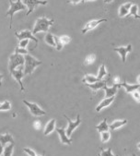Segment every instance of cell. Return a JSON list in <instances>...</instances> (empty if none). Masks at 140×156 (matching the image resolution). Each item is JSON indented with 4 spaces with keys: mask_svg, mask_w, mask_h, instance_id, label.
<instances>
[{
    "mask_svg": "<svg viewBox=\"0 0 140 156\" xmlns=\"http://www.w3.org/2000/svg\"><path fill=\"white\" fill-rule=\"evenodd\" d=\"M54 23V20L53 19H47V18H39L35 25L33 27L32 34H37L38 33H48L50 27Z\"/></svg>",
    "mask_w": 140,
    "mask_h": 156,
    "instance_id": "cell-1",
    "label": "cell"
},
{
    "mask_svg": "<svg viewBox=\"0 0 140 156\" xmlns=\"http://www.w3.org/2000/svg\"><path fill=\"white\" fill-rule=\"evenodd\" d=\"M24 66H23V72H24V76L25 75H30L33 70L36 69L37 67L41 66L43 62L41 60H38L35 57H33L30 55H24Z\"/></svg>",
    "mask_w": 140,
    "mask_h": 156,
    "instance_id": "cell-2",
    "label": "cell"
},
{
    "mask_svg": "<svg viewBox=\"0 0 140 156\" xmlns=\"http://www.w3.org/2000/svg\"><path fill=\"white\" fill-rule=\"evenodd\" d=\"M9 9L8 10V12L6 13V17H9L10 18V22H9V28L11 29L12 27V20H13V16L16 12L20 11V10H25L26 9V6L22 3L21 0H17L16 2L12 1V0H9Z\"/></svg>",
    "mask_w": 140,
    "mask_h": 156,
    "instance_id": "cell-3",
    "label": "cell"
},
{
    "mask_svg": "<svg viewBox=\"0 0 140 156\" xmlns=\"http://www.w3.org/2000/svg\"><path fill=\"white\" fill-rule=\"evenodd\" d=\"M24 55H19V54H12L9 56V71H13L16 69L22 68L24 66Z\"/></svg>",
    "mask_w": 140,
    "mask_h": 156,
    "instance_id": "cell-4",
    "label": "cell"
},
{
    "mask_svg": "<svg viewBox=\"0 0 140 156\" xmlns=\"http://www.w3.org/2000/svg\"><path fill=\"white\" fill-rule=\"evenodd\" d=\"M22 3L27 7L28 12L26 13V16L28 17L30 13L33 12V10L36 9L38 6L42 5H47L48 1L47 0H21Z\"/></svg>",
    "mask_w": 140,
    "mask_h": 156,
    "instance_id": "cell-5",
    "label": "cell"
},
{
    "mask_svg": "<svg viewBox=\"0 0 140 156\" xmlns=\"http://www.w3.org/2000/svg\"><path fill=\"white\" fill-rule=\"evenodd\" d=\"M64 117H65V118L67 120V122H68V126H67V128L65 129V133H66V135L70 138V137H71V135L73 134L74 130L79 126L80 123H81L80 115H78V116H77V118H76L75 121H72L71 119H70V118H69L67 115H64Z\"/></svg>",
    "mask_w": 140,
    "mask_h": 156,
    "instance_id": "cell-6",
    "label": "cell"
},
{
    "mask_svg": "<svg viewBox=\"0 0 140 156\" xmlns=\"http://www.w3.org/2000/svg\"><path fill=\"white\" fill-rule=\"evenodd\" d=\"M22 102H23V104L29 108L30 114H31L33 116H41V115H46V111H44L43 108H41L37 104H35V103H30V102H28V101H26V100H23Z\"/></svg>",
    "mask_w": 140,
    "mask_h": 156,
    "instance_id": "cell-7",
    "label": "cell"
},
{
    "mask_svg": "<svg viewBox=\"0 0 140 156\" xmlns=\"http://www.w3.org/2000/svg\"><path fill=\"white\" fill-rule=\"evenodd\" d=\"M15 35H16V37L18 38L19 41L26 39V40L33 41V42L35 43V47H37V45H38V42H39L38 39H37L36 37H35V36L32 34V33L30 32V30H21V32H19V33L16 32V33H15Z\"/></svg>",
    "mask_w": 140,
    "mask_h": 156,
    "instance_id": "cell-8",
    "label": "cell"
},
{
    "mask_svg": "<svg viewBox=\"0 0 140 156\" xmlns=\"http://www.w3.org/2000/svg\"><path fill=\"white\" fill-rule=\"evenodd\" d=\"M12 77L15 79V80L19 84V87H20V90H25V88H24V85H23V82H22V78L24 77V72H23V68H19V69H14L13 71L10 72Z\"/></svg>",
    "mask_w": 140,
    "mask_h": 156,
    "instance_id": "cell-9",
    "label": "cell"
},
{
    "mask_svg": "<svg viewBox=\"0 0 140 156\" xmlns=\"http://www.w3.org/2000/svg\"><path fill=\"white\" fill-rule=\"evenodd\" d=\"M105 21H107V20H105V19H100V20H92L89 22H87L84 26V28L82 29V34H85L86 33L89 32V30L95 29L98 25H100V23L102 22H105Z\"/></svg>",
    "mask_w": 140,
    "mask_h": 156,
    "instance_id": "cell-10",
    "label": "cell"
},
{
    "mask_svg": "<svg viewBox=\"0 0 140 156\" xmlns=\"http://www.w3.org/2000/svg\"><path fill=\"white\" fill-rule=\"evenodd\" d=\"M114 51L117 52L121 58H122V61L123 63H125L126 61V55L127 53H130L132 51V45L131 44H128L127 46H120V47H115L114 48Z\"/></svg>",
    "mask_w": 140,
    "mask_h": 156,
    "instance_id": "cell-11",
    "label": "cell"
},
{
    "mask_svg": "<svg viewBox=\"0 0 140 156\" xmlns=\"http://www.w3.org/2000/svg\"><path fill=\"white\" fill-rule=\"evenodd\" d=\"M55 130H56V132L58 133V136H59V138H60L61 143H63V144H67V145H70V144L72 143V140L66 135L65 129H60V128H56Z\"/></svg>",
    "mask_w": 140,
    "mask_h": 156,
    "instance_id": "cell-12",
    "label": "cell"
},
{
    "mask_svg": "<svg viewBox=\"0 0 140 156\" xmlns=\"http://www.w3.org/2000/svg\"><path fill=\"white\" fill-rule=\"evenodd\" d=\"M118 85L114 84L113 87H108V86H105L103 88V90H105V98H110V97H114L116 92L118 90Z\"/></svg>",
    "mask_w": 140,
    "mask_h": 156,
    "instance_id": "cell-13",
    "label": "cell"
},
{
    "mask_svg": "<svg viewBox=\"0 0 140 156\" xmlns=\"http://www.w3.org/2000/svg\"><path fill=\"white\" fill-rule=\"evenodd\" d=\"M118 87L120 88V87H124V89H125V90H126V92H128V93H132L133 91H135V90H137L139 88H140V85L139 84H128L126 81H121V83L118 85Z\"/></svg>",
    "mask_w": 140,
    "mask_h": 156,
    "instance_id": "cell-14",
    "label": "cell"
},
{
    "mask_svg": "<svg viewBox=\"0 0 140 156\" xmlns=\"http://www.w3.org/2000/svg\"><path fill=\"white\" fill-rule=\"evenodd\" d=\"M114 101V97H110V98H104L103 100L100 101V103L97 105L96 107V111L100 112V110H102L103 108L107 107L109 105H111L113 104V102Z\"/></svg>",
    "mask_w": 140,
    "mask_h": 156,
    "instance_id": "cell-15",
    "label": "cell"
},
{
    "mask_svg": "<svg viewBox=\"0 0 140 156\" xmlns=\"http://www.w3.org/2000/svg\"><path fill=\"white\" fill-rule=\"evenodd\" d=\"M87 86H89V88L91 89L92 90L96 91L98 90L103 89L105 86H107V80H99V81L91 83V84H87Z\"/></svg>",
    "mask_w": 140,
    "mask_h": 156,
    "instance_id": "cell-16",
    "label": "cell"
},
{
    "mask_svg": "<svg viewBox=\"0 0 140 156\" xmlns=\"http://www.w3.org/2000/svg\"><path fill=\"white\" fill-rule=\"evenodd\" d=\"M56 129V122H55V119H51L47 124H46V126L44 128V134L45 136L51 134L54 129Z\"/></svg>",
    "mask_w": 140,
    "mask_h": 156,
    "instance_id": "cell-17",
    "label": "cell"
},
{
    "mask_svg": "<svg viewBox=\"0 0 140 156\" xmlns=\"http://www.w3.org/2000/svg\"><path fill=\"white\" fill-rule=\"evenodd\" d=\"M131 6H132V3H130V2L122 5V6L119 8V10H118V12H119V17H120V18H124V17L128 16V14H129V9H130Z\"/></svg>",
    "mask_w": 140,
    "mask_h": 156,
    "instance_id": "cell-18",
    "label": "cell"
},
{
    "mask_svg": "<svg viewBox=\"0 0 140 156\" xmlns=\"http://www.w3.org/2000/svg\"><path fill=\"white\" fill-rule=\"evenodd\" d=\"M0 143L3 146L7 145L9 143H14V140L11 134L6 133V134H0Z\"/></svg>",
    "mask_w": 140,
    "mask_h": 156,
    "instance_id": "cell-19",
    "label": "cell"
},
{
    "mask_svg": "<svg viewBox=\"0 0 140 156\" xmlns=\"http://www.w3.org/2000/svg\"><path fill=\"white\" fill-rule=\"evenodd\" d=\"M127 124V120L126 119H123V120H116V121H114L110 126H109V129L111 130H115V129H118L120 128H122L123 126Z\"/></svg>",
    "mask_w": 140,
    "mask_h": 156,
    "instance_id": "cell-20",
    "label": "cell"
},
{
    "mask_svg": "<svg viewBox=\"0 0 140 156\" xmlns=\"http://www.w3.org/2000/svg\"><path fill=\"white\" fill-rule=\"evenodd\" d=\"M96 129L100 133H101L103 131H108L109 130V125L107 124V119L104 118L102 122H100L98 126H96Z\"/></svg>",
    "mask_w": 140,
    "mask_h": 156,
    "instance_id": "cell-21",
    "label": "cell"
},
{
    "mask_svg": "<svg viewBox=\"0 0 140 156\" xmlns=\"http://www.w3.org/2000/svg\"><path fill=\"white\" fill-rule=\"evenodd\" d=\"M13 150H14V143H9L8 145L4 147L2 156H12Z\"/></svg>",
    "mask_w": 140,
    "mask_h": 156,
    "instance_id": "cell-22",
    "label": "cell"
},
{
    "mask_svg": "<svg viewBox=\"0 0 140 156\" xmlns=\"http://www.w3.org/2000/svg\"><path fill=\"white\" fill-rule=\"evenodd\" d=\"M82 81H83L84 83H86V84H91V83H94V82L99 81V80H98L97 77H95V76H93V75L86 74V75L84 76V79H83Z\"/></svg>",
    "mask_w": 140,
    "mask_h": 156,
    "instance_id": "cell-23",
    "label": "cell"
},
{
    "mask_svg": "<svg viewBox=\"0 0 140 156\" xmlns=\"http://www.w3.org/2000/svg\"><path fill=\"white\" fill-rule=\"evenodd\" d=\"M129 16H133L135 19H139L140 20V16L138 15V6L135 4H132L130 9H129Z\"/></svg>",
    "mask_w": 140,
    "mask_h": 156,
    "instance_id": "cell-24",
    "label": "cell"
},
{
    "mask_svg": "<svg viewBox=\"0 0 140 156\" xmlns=\"http://www.w3.org/2000/svg\"><path fill=\"white\" fill-rule=\"evenodd\" d=\"M44 41H45V43H46L48 45H50V46H52V47L55 48L54 36L52 34H49V33H48V34L45 35V37H44Z\"/></svg>",
    "mask_w": 140,
    "mask_h": 156,
    "instance_id": "cell-25",
    "label": "cell"
},
{
    "mask_svg": "<svg viewBox=\"0 0 140 156\" xmlns=\"http://www.w3.org/2000/svg\"><path fill=\"white\" fill-rule=\"evenodd\" d=\"M107 75V70H106V68H105V65L104 64H102L100 67V69H99V73H98V76H97V78H98V80H103V78Z\"/></svg>",
    "mask_w": 140,
    "mask_h": 156,
    "instance_id": "cell-26",
    "label": "cell"
},
{
    "mask_svg": "<svg viewBox=\"0 0 140 156\" xmlns=\"http://www.w3.org/2000/svg\"><path fill=\"white\" fill-rule=\"evenodd\" d=\"M110 138H111V133H110L109 130L108 131H103V132L100 133V140L103 143L109 141Z\"/></svg>",
    "mask_w": 140,
    "mask_h": 156,
    "instance_id": "cell-27",
    "label": "cell"
},
{
    "mask_svg": "<svg viewBox=\"0 0 140 156\" xmlns=\"http://www.w3.org/2000/svg\"><path fill=\"white\" fill-rule=\"evenodd\" d=\"M11 109V104L9 101H5L0 105V112H4V111H9Z\"/></svg>",
    "mask_w": 140,
    "mask_h": 156,
    "instance_id": "cell-28",
    "label": "cell"
},
{
    "mask_svg": "<svg viewBox=\"0 0 140 156\" xmlns=\"http://www.w3.org/2000/svg\"><path fill=\"white\" fill-rule=\"evenodd\" d=\"M95 59H96L95 55H88V56L85 58V64H86V65H91V64L94 63Z\"/></svg>",
    "mask_w": 140,
    "mask_h": 156,
    "instance_id": "cell-29",
    "label": "cell"
},
{
    "mask_svg": "<svg viewBox=\"0 0 140 156\" xmlns=\"http://www.w3.org/2000/svg\"><path fill=\"white\" fill-rule=\"evenodd\" d=\"M15 54H19V55H26L29 54L28 50L26 48H20L19 46H17L15 48Z\"/></svg>",
    "mask_w": 140,
    "mask_h": 156,
    "instance_id": "cell-30",
    "label": "cell"
},
{
    "mask_svg": "<svg viewBox=\"0 0 140 156\" xmlns=\"http://www.w3.org/2000/svg\"><path fill=\"white\" fill-rule=\"evenodd\" d=\"M100 156H118V155H114L112 152V149L111 148H108L107 150H102L101 151V153L100 154Z\"/></svg>",
    "mask_w": 140,
    "mask_h": 156,
    "instance_id": "cell-31",
    "label": "cell"
},
{
    "mask_svg": "<svg viewBox=\"0 0 140 156\" xmlns=\"http://www.w3.org/2000/svg\"><path fill=\"white\" fill-rule=\"evenodd\" d=\"M59 40H60V42L63 44V45L67 44H69L70 42H71V38H70L69 36H67V35L60 36V37H59Z\"/></svg>",
    "mask_w": 140,
    "mask_h": 156,
    "instance_id": "cell-32",
    "label": "cell"
},
{
    "mask_svg": "<svg viewBox=\"0 0 140 156\" xmlns=\"http://www.w3.org/2000/svg\"><path fill=\"white\" fill-rule=\"evenodd\" d=\"M54 42H55V49H56L57 51H60L61 49H63L64 45H63V44L60 42V40H59V37H57V36H54Z\"/></svg>",
    "mask_w": 140,
    "mask_h": 156,
    "instance_id": "cell-33",
    "label": "cell"
},
{
    "mask_svg": "<svg viewBox=\"0 0 140 156\" xmlns=\"http://www.w3.org/2000/svg\"><path fill=\"white\" fill-rule=\"evenodd\" d=\"M19 47H20V48H26V47L28 46L29 43H30V40L24 39V40H20V41H19Z\"/></svg>",
    "mask_w": 140,
    "mask_h": 156,
    "instance_id": "cell-34",
    "label": "cell"
},
{
    "mask_svg": "<svg viewBox=\"0 0 140 156\" xmlns=\"http://www.w3.org/2000/svg\"><path fill=\"white\" fill-rule=\"evenodd\" d=\"M132 95H133V98L137 102V103H140V92L137 90H135L132 92Z\"/></svg>",
    "mask_w": 140,
    "mask_h": 156,
    "instance_id": "cell-35",
    "label": "cell"
},
{
    "mask_svg": "<svg viewBox=\"0 0 140 156\" xmlns=\"http://www.w3.org/2000/svg\"><path fill=\"white\" fill-rule=\"evenodd\" d=\"M23 151H25L29 156H37L36 152H35L33 150L30 149V148H24V149H23Z\"/></svg>",
    "mask_w": 140,
    "mask_h": 156,
    "instance_id": "cell-36",
    "label": "cell"
},
{
    "mask_svg": "<svg viewBox=\"0 0 140 156\" xmlns=\"http://www.w3.org/2000/svg\"><path fill=\"white\" fill-rule=\"evenodd\" d=\"M33 128L36 130H40L42 129V123L40 121H34L33 122Z\"/></svg>",
    "mask_w": 140,
    "mask_h": 156,
    "instance_id": "cell-37",
    "label": "cell"
},
{
    "mask_svg": "<svg viewBox=\"0 0 140 156\" xmlns=\"http://www.w3.org/2000/svg\"><path fill=\"white\" fill-rule=\"evenodd\" d=\"M68 4L70 3V4H79V3H80V2H82V0H67L66 1Z\"/></svg>",
    "mask_w": 140,
    "mask_h": 156,
    "instance_id": "cell-38",
    "label": "cell"
},
{
    "mask_svg": "<svg viewBox=\"0 0 140 156\" xmlns=\"http://www.w3.org/2000/svg\"><path fill=\"white\" fill-rule=\"evenodd\" d=\"M3 151H4V146L0 143V156L3 155Z\"/></svg>",
    "mask_w": 140,
    "mask_h": 156,
    "instance_id": "cell-39",
    "label": "cell"
},
{
    "mask_svg": "<svg viewBox=\"0 0 140 156\" xmlns=\"http://www.w3.org/2000/svg\"><path fill=\"white\" fill-rule=\"evenodd\" d=\"M3 78H4V75L0 73V86L2 85V80H3Z\"/></svg>",
    "mask_w": 140,
    "mask_h": 156,
    "instance_id": "cell-40",
    "label": "cell"
},
{
    "mask_svg": "<svg viewBox=\"0 0 140 156\" xmlns=\"http://www.w3.org/2000/svg\"><path fill=\"white\" fill-rule=\"evenodd\" d=\"M114 0H104V3L105 4H109V3H112Z\"/></svg>",
    "mask_w": 140,
    "mask_h": 156,
    "instance_id": "cell-41",
    "label": "cell"
},
{
    "mask_svg": "<svg viewBox=\"0 0 140 156\" xmlns=\"http://www.w3.org/2000/svg\"><path fill=\"white\" fill-rule=\"evenodd\" d=\"M137 84H139V85H140V75L137 77Z\"/></svg>",
    "mask_w": 140,
    "mask_h": 156,
    "instance_id": "cell-42",
    "label": "cell"
},
{
    "mask_svg": "<svg viewBox=\"0 0 140 156\" xmlns=\"http://www.w3.org/2000/svg\"><path fill=\"white\" fill-rule=\"evenodd\" d=\"M86 2H88V0H82V3H86Z\"/></svg>",
    "mask_w": 140,
    "mask_h": 156,
    "instance_id": "cell-43",
    "label": "cell"
},
{
    "mask_svg": "<svg viewBox=\"0 0 140 156\" xmlns=\"http://www.w3.org/2000/svg\"><path fill=\"white\" fill-rule=\"evenodd\" d=\"M137 148H138V149L140 150V143H138V144H137Z\"/></svg>",
    "mask_w": 140,
    "mask_h": 156,
    "instance_id": "cell-44",
    "label": "cell"
},
{
    "mask_svg": "<svg viewBox=\"0 0 140 156\" xmlns=\"http://www.w3.org/2000/svg\"><path fill=\"white\" fill-rule=\"evenodd\" d=\"M37 156H44V153H43L42 155H37Z\"/></svg>",
    "mask_w": 140,
    "mask_h": 156,
    "instance_id": "cell-45",
    "label": "cell"
},
{
    "mask_svg": "<svg viewBox=\"0 0 140 156\" xmlns=\"http://www.w3.org/2000/svg\"><path fill=\"white\" fill-rule=\"evenodd\" d=\"M132 156H136V155H135V154H133V155H132Z\"/></svg>",
    "mask_w": 140,
    "mask_h": 156,
    "instance_id": "cell-46",
    "label": "cell"
},
{
    "mask_svg": "<svg viewBox=\"0 0 140 156\" xmlns=\"http://www.w3.org/2000/svg\"><path fill=\"white\" fill-rule=\"evenodd\" d=\"M88 1H91V0H88ZM92 1H93V0H92Z\"/></svg>",
    "mask_w": 140,
    "mask_h": 156,
    "instance_id": "cell-47",
    "label": "cell"
},
{
    "mask_svg": "<svg viewBox=\"0 0 140 156\" xmlns=\"http://www.w3.org/2000/svg\"><path fill=\"white\" fill-rule=\"evenodd\" d=\"M0 105H1V103H0Z\"/></svg>",
    "mask_w": 140,
    "mask_h": 156,
    "instance_id": "cell-48",
    "label": "cell"
},
{
    "mask_svg": "<svg viewBox=\"0 0 140 156\" xmlns=\"http://www.w3.org/2000/svg\"><path fill=\"white\" fill-rule=\"evenodd\" d=\"M1 156H2V155H1Z\"/></svg>",
    "mask_w": 140,
    "mask_h": 156,
    "instance_id": "cell-49",
    "label": "cell"
}]
</instances>
